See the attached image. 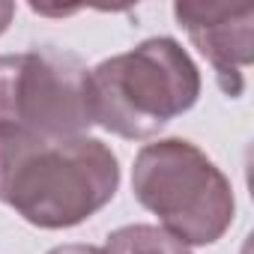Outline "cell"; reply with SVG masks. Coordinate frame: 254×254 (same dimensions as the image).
<instances>
[{"label": "cell", "instance_id": "obj_1", "mask_svg": "<svg viewBox=\"0 0 254 254\" xmlns=\"http://www.w3.org/2000/svg\"><path fill=\"white\" fill-rule=\"evenodd\" d=\"M120 189L108 144L81 135L45 141L0 126V200L42 230H63L96 215Z\"/></svg>", "mask_w": 254, "mask_h": 254}, {"label": "cell", "instance_id": "obj_2", "mask_svg": "<svg viewBox=\"0 0 254 254\" xmlns=\"http://www.w3.org/2000/svg\"><path fill=\"white\" fill-rule=\"evenodd\" d=\"M200 99V69L171 36H153L90 69V108L102 129L147 141Z\"/></svg>", "mask_w": 254, "mask_h": 254}, {"label": "cell", "instance_id": "obj_3", "mask_svg": "<svg viewBox=\"0 0 254 254\" xmlns=\"http://www.w3.org/2000/svg\"><path fill=\"white\" fill-rule=\"evenodd\" d=\"M132 191L189 248L218 242L236 215L230 180L200 147L183 138L147 144L135 156Z\"/></svg>", "mask_w": 254, "mask_h": 254}, {"label": "cell", "instance_id": "obj_4", "mask_svg": "<svg viewBox=\"0 0 254 254\" xmlns=\"http://www.w3.org/2000/svg\"><path fill=\"white\" fill-rule=\"evenodd\" d=\"M0 126L45 141L87 135L93 123L90 69L78 54L36 48L0 57Z\"/></svg>", "mask_w": 254, "mask_h": 254}, {"label": "cell", "instance_id": "obj_5", "mask_svg": "<svg viewBox=\"0 0 254 254\" xmlns=\"http://www.w3.org/2000/svg\"><path fill=\"white\" fill-rule=\"evenodd\" d=\"M174 15L194 48L209 60L224 96L245 90V69L254 60V6L251 3H177Z\"/></svg>", "mask_w": 254, "mask_h": 254}, {"label": "cell", "instance_id": "obj_6", "mask_svg": "<svg viewBox=\"0 0 254 254\" xmlns=\"http://www.w3.org/2000/svg\"><path fill=\"white\" fill-rule=\"evenodd\" d=\"M108 254H191V248L156 224H126L117 227L108 242Z\"/></svg>", "mask_w": 254, "mask_h": 254}, {"label": "cell", "instance_id": "obj_7", "mask_svg": "<svg viewBox=\"0 0 254 254\" xmlns=\"http://www.w3.org/2000/svg\"><path fill=\"white\" fill-rule=\"evenodd\" d=\"M48 254H108L105 248H99V245H84V242H69V245H57V248H51Z\"/></svg>", "mask_w": 254, "mask_h": 254}, {"label": "cell", "instance_id": "obj_8", "mask_svg": "<svg viewBox=\"0 0 254 254\" xmlns=\"http://www.w3.org/2000/svg\"><path fill=\"white\" fill-rule=\"evenodd\" d=\"M12 15H15V3H6V0H0V36L9 30Z\"/></svg>", "mask_w": 254, "mask_h": 254}]
</instances>
